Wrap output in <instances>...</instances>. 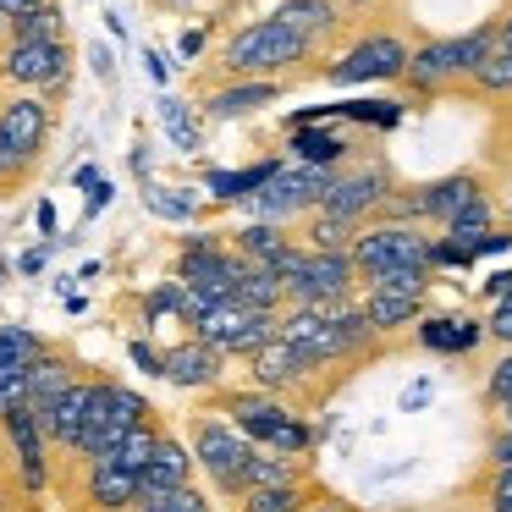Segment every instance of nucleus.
Segmentation results:
<instances>
[{
  "mask_svg": "<svg viewBox=\"0 0 512 512\" xmlns=\"http://www.w3.org/2000/svg\"><path fill=\"white\" fill-rule=\"evenodd\" d=\"M309 50H314V39H303L298 28L276 23V17H259V23L237 28V34L226 39L215 67H221L232 83H276L281 72H292L298 61H309Z\"/></svg>",
  "mask_w": 512,
  "mask_h": 512,
  "instance_id": "1",
  "label": "nucleus"
},
{
  "mask_svg": "<svg viewBox=\"0 0 512 512\" xmlns=\"http://www.w3.org/2000/svg\"><path fill=\"white\" fill-rule=\"evenodd\" d=\"M490 50H496V23H479L474 34H452V39H424L413 50L402 83L413 94H441L452 83H474V72L485 67Z\"/></svg>",
  "mask_w": 512,
  "mask_h": 512,
  "instance_id": "2",
  "label": "nucleus"
},
{
  "mask_svg": "<svg viewBox=\"0 0 512 512\" xmlns=\"http://www.w3.org/2000/svg\"><path fill=\"white\" fill-rule=\"evenodd\" d=\"M50 144V105L39 94L0 100V182H23L45 160Z\"/></svg>",
  "mask_w": 512,
  "mask_h": 512,
  "instance_id": "3",
  "label": "nucleus"
},
{
  "mask_svg": "<svg viewBox=\"0 0 512 512\" xmlns=\"http://www.w3.org/2000/svg\"><path fill=\"white\" fill-rule=\"evenodd\" d=\"M254 457V441H248L237 424H221V419H193V463L215 479L221 496H237L243 501V463Z\"/></svg>",
  "mask_w": 512,
  "mask_h": 512,
  "instance_id": "4",
  "label": "nucleus"
},
{
  "mask_svg": "<svg viewBox=\"0 0 512 512\" xmlns=\"http://www.w3.org/2000/svg\"><path fill=\"white\" fill-rule=\"evenodd\" d=\"M325 188H331V171H320V166H292L287 171L281 166L276 177L248 199V215L281 226V221H292V215H303V210H320Z\"/></svg>",
  "mask_w": 512,
  "mask_h": 512,
  "instance_id": "5",
  "label": "nucleus"
},
{
  "mask_svg": "<svg viewBox=\"0 0 512 512\" xmlns=\"http://www.w3.org/2000/svg\"><path fill=\"white\" fill-rule=\"evenodd\" d=\"M430 237L413 232V226H369V232L353 237V265H358V281H375L380 270H397V265H430ZM435 270V265H430Z\"/></svg>",
  "mask_w": 512,
  "mask_h": 512,
  "instance_id": "6",
  "label": "nucleus"
},
{
  "mask_svg": "<svg viewBox=\"0 0 512 512\" xmlns=\"http://www.w3.org/2000/svg\"><path fill=\"white\" fill-rule=\"evenodd\" d=\"M276 331H281L276 314L243 309L237 298H226L221 309H210L199 325H193V336H199V342H210L215 353H248V358H254V353H259V347H265Z\"/></svg>",
  "mask_w": 512,
  "mask_h": 512,
  "instance_id": "7",
  "label": "nucleus"
},
{
  "mask_svg": "<svg viewBox=\"0 0 512 512\" xmlns=\"http://www.w3.org/2000/svg\"><path fill=\"white\" fill-rule=\"evenodd\" d=\"M408 61H413V50L397 34H369L336 67H325V78L331 83H397L408 72Z\"/></svg>",
  "mask_w": 512,
  "mask_h": 512,
  "instance_id": "8",
  "label": "nucleus"
},
{
  "mask_svg": "<svg viewBox=\"0 0 512 512\" xmlns=\"http://www.w3.org/2000/svg\"><path fill=\"white\" fill-rule=\"evenodd\" d=\"M386 204H391V171L364 166V171H347V177H331V188H325V199H320V215L358 226L369 210H386Z\"/></svg>",
  "mask_w": 512,
  "mask_h": 512,
  "instance_id": "9",
  "label": "nucleus"
},
{
  "mask_svg": "<svg viewBox=\"0 0 512 512\" xmlns=\"http://www.w3.org/2000/svg\"><path fill=\"white\" fill-rule=\"evenodd\" d=\"M0 78L23 89H56L67 83V39H34V45H6Z\"/></svg>",
  "mask_w": 512,
  "mask_h": 512,
  "instance_id": "10",
  "label": "nucleus"
},
{
  "mask_svg": "<svg viewBox=\"0 0 512 512\" xmlns=\"http://www.w3.org/2000/svg\"><path fill=\"white\" fill-rule=\"evenodd\" d=\"M314 369H320V364H314V358L303 353L298 342H287V336L276 331V336H270V342L254 353V386L276 397V391H292V386H303V380H309Z\"/></svg>",
  "mask_w": 512,
  "mask_h": 512,
  "instance_id": "11",
  "label": "nucleus"
},
{
  "mask_svg": "<svg viewBox=\"0 0 512 512\" xmlns=\"http://www.w3.org/2000/svg\"><path fill=\"white\" fill-rule=\"evenodd\" d=\"M221 408L232 413V424L248 435V441H265V446L276 441V435L287 430L292 419H298V413H292L287 402H276L270 391H226Z\"/></svg>",
  "mask_w": 512,
  "mask_h": 512,
  "instance_id": "12",
  "label": "nucleus"
},
{
  "mask_svg": "<svg viewBox=\"0 0 512 512\" xmlns=\"http://www.w3.org/2000/svg\"><path fill=\"white\" fill-rule=\"evenodd\" d=\"M94 386H100V375H78L67 391H61L56 402H50L45 413H39V430H45V441H56V446H78V435H83V424H89V402H94Z\"/></svg>",
  "mask_w": 512,
  "mask_h": 512,
  "instance_id": "13",
  "label": "nucleus"
},
{
  "mask_svg": "<svg viewBox=\"0 0 512 512\" xmlns=\"http://www.w3.org/2000/svg\"><path fill=\"white\" fill-rule=\"evenodd\" d=\"M221 358L210 342H199V336H188V342L166 347L160 353V380H171V386H188V391H204L221 380Z\"/></svg>",
  "mask_w": 512,
  "mask_h": 512,
  "instance_id": "14",
  "label": "nucleus"
},
{
  "mask_svg": "<svg viewBox=\"0 0 512 512\" xmlns=\"http://www.w3.org/2000/svg\"><path fill=\"white\" fill-rule=\"evenodd\" d=\"M188 479H193V452L177 441V435H160V446H155V457H149V468L138 474V490H144L138 501L177 496V490H188Z\"/></svg>",
  "mask_w": 512,
  "mask_h": 512,
  "instance_id": "15",
  "label": "nucleus"
},
{
  "mask_svg": "<svg viewBox=\"0 0 512 512\" xmlns=\"http://www.w3.org/2000/svg\"><path fill=\"white\" fill-rule=\"evenodd\" d=\"M6 435H12V452H17V474H23L28 490L45 485V430H39V413L28 402H17L12 413H0Z\"/></svg>",
  "mask_w": 512,
  "mask_h": 512,
  "instance_id": "16",
  "label": "nucleus"
},
{
  "mask_svg": "<svg viewBox=\"0 0 512 512\" xmlns=\"http://www.w3.org/2000/svg\"><path fill=\"white\" fill-rule=\"evenodd\" d=\"M276 100H281V83H232V89H215L204 100V116L210 122H237V116H254Z\"/></svg>",
  "mask_w": 512,
  "mask_h": 512,
  "instance_id": "17",
  "label": "nucleus"
},
{
  "mask_svg": "<svg viewBox=\"0 0 512 512\" xmlns=\"http://www.w3.org/2000/svg\"><path fill=\"white\" fill-rule=\"evenodd\" d=\"M138 474H127V468H116V463H89V501L100 512H127V507H138Z\"/></svg>",
  "mask_w": 512,
  "mask_h": 512,
  "instance_id": "18",
  "label": "nucleus"
},
{
  "mask_svg": "<svg viewBox=\"0 0 512 512\" xmlns=\"http://www.w3.org/2000/svg\"><path fill=\"white\" fill-rule=\"evenodd\" d=\"M72 380H78V364H72V358H61L56 347H50V353L39 358L34 369H28V408H34V413H45L50 402H56L61 391L72 386Z\"/></svg>",
  "mask_w": 512,
  "mask_h": 512,
  "instance_id": "19",
  "label": "nucleus"
},
{
  "mask_svg": "<svg viewBox=\"0 0 512 512\" xmlns=\"http://www.w3.org/2000/svg\"><path fill=\"white\" fill-rule=\"evenodd\" d=\"M485 336L490 331L479 320H424L419 325V347H430V353H474Z\"/></svg>",
  "mask_w": 512,
  "mask_h": 512,
  "instance_id": "20",
  "label": "nucleus"
},
{
  "mask_svg": "<svg viewBox=\"0 0 512 512\" xmlns=\"http://www.w3.org/2000/svg\"><path fill=\"white\" fill-rule=\"evenodd\" d=\"M287 485H303V463H298V457L254 452L243 463V490H287Z\"/></svg>",
  "mask_w": 512,
  "mask_h": 512,
  "instance_id": "21",
  "label": "nucleus"
},
{
  "mask_svg": "<svg viewBox=\"0 0 512 512\" xmlns=\"http://www.w3.org/2000/svg\"><path fill=\"white\" fill-rule=\"evenodd\" d=\"M441 232H446V243L468 248V254L479 259V243H485V237L496 232V210H490V199L479 193V199H474V204H463V210H457L452 221L441 226Z\"/></svg>",
  "mask_w": 512,
  "mask_h": 512,
  "instance_id": "22",
  "label": "nucleus"
},
{
  "mask_svg": "<svg viewBox=\"0 0 512 512\" xmlns=\"http://www.w3.org/2000/svg\"><path fill=\"white\" fill-rule=\"evenodd\" d=\"M232 248L248 259V265H265V270H270L292 243H287V232H281V226H270V221H248L243 232H232Z\"/></svg>",
  "mask_w": 512,
  "mask_h": 512,
  "instance_id": "23",
  "label": "nucleus"
},
{
  "mask_svg": "<svg viewBox=\"0 0 512 512\" xmlns=\"http://www.w3.org/2000/svg\"><path fill=\"white\" fill-rule=\"evenodd\" d=\"M155 446H160V430H155V419H149V424H138V430H127L122 441H116L105 457H94V463H116V468H127V474H144L149 457H155Z\"/></svg>",
  "mask_w": 512,
  "mask_h": 512,
  "instance_id": "24",
  "label": "nucleus"
},
{
  "mask_svg": "<svg viewBox=\"0 0 512 512\" xmlns=\"http://www.w3.org/2000/svg\"><path fill=\"white\" fill-rule=\"evenodd\" d=\"M243 309H259V314H276L281 303H287V287H281L276 276H270L265 265H248L243 276H237V292H232Z\"/></svg>",
  "mask_w": 512,
  "mask_h": 512,
  "instance_id": "25",
  "label": "nucleus"
},
{
  "mask_svg": "<svg viewBox=\"0 0 512 512\" xmlns=\"http://www.w3.org/2000/svg\"><path fill=\"white\" fill-rule=\"evenodd\" d=\"M276 23L298 28L303 39H320V34H331V28H336V0H281Z\"/></svg>",
  "mask_w": 512,
  "mask_h": 512,
  "instance_id": "26",
  "label": "nucleus"
},
{
  "mask_svg": "<svg viewBox=\"0 0 512 512\" xmlns=\"http://www.w3.org/2000/svg\"><path fill=\"white\" fill-rule=\"evenodd\" d=\"M347 138H336V133H314V127H298L292 133V155H298V166H320V171H331V166H342L347 160Z\"/></svg>",
  "mask_w": 512,
  "mask_h": 512,
  "instance_id": "27",
  "label": "nucleus"
},
{
  "mask_svg": "<svg viewBox=\"0 0 512 512\" xmlns=\"http://www.w3.org/2000/svg\"><path fill=\"white\" fill-rule=\"evenodd\" d=\"M419 303L424 298H402V292H369L364 314H369V325H375V336H386V331H402V325L419 320Z\"/></svg>",
  "mask_w": 512,
  "mask_h": 512,
  "instance_id": "28",
  "label": "nucleus"
},
{
  "mask_svg": "<svg viewBox=\"0 0 512 512\" xmlns=\"http://www.w3.org/2000/svg\"><path fill=\"white\" fill-rule=\"evenodd\" d=\"M430 265H397V270H380L375 281H369V292H402V298H424L430 292Z\"/></svg>",
  "mask_w": 512,
  "mask_h": 512,
  "instance_id": "29",
  "label": "nucleus"
},
{
  "mask_svg": "<svg viewBox=\"0 0 512 512\" xmlns=\"http://www.w3.org/2000/svg\"><path fill=\"white\" fill-rule=\"evenodd\" d=\"M34 39H61L56 0H50V6H39V12H28V17H12V45H34Z\"/></svg>",
  "mask_w": 512,
  "mask_h": 512,
  "instance_id": "30",
  "label": "nucleus"
},
{
  "mask_svg": "<svg viewBox=\"0 0 512 512\" xmlns=\"http://www.w3.org/2000/svg\"><path fill=\"white\" fill-rule=\"evenodd\" d=\"M303 507H309V490L287 485V490H248L237 512H303Z\"/></svg>",
  "mask_w": 512,
  "mask_h": 512,
  "instance_id": "31",
  "label": "nucleus"
},
{
  "mask_svg": "<svg viewBox=\"0 0 512 512\" xmlns=\"http://www.w3.org/2000/svg\"><path fill=\"white\" fill-rule=\"evenodd\" d=\"M474 89L479 94H496V100H501V94H512V50L507 45H496L485 56V67L474 72Z\"/></svg>",
  "mask_w": 512,
  "mask_h": 512,
  "instance_id": "32",
  "label": "nucleus"
},
{
  "mask_svg": "<svg viewBox=\"0 0 512 512\" xmlns=\"http://www.w3.org/2000/svg\"><path fill=\"white\" fill-rule=\"evenodd\" d=\"M160 122H166L171 144H177V149H188V155H193V149L204 144V138H199V122H193V116H188V105H182V100H171V94H166V100H160Z\"/></svg>",
  "mask_w": 512,
  "mask_h": 512,
  "instance_id": "33",
  "label": "nucleus"
},
{
  "mask_svg": "<svg viewBox=\"0 0 512 512\" xmlns=\"http://www.w3.org/2000/svg\"><path fill=\"white\" fill-rule=\"evenodd\" d=\"M303 237H309V248H320V254H342V248H353V226L331 221V215H314Z\"/></svg>",
  "mask_w": 512,
  "mask_h": 512,
  "instance_id": "34",
  "label": "nucleus"
},
{
  "mask_svg": "<svg viewBox=\"0 0 512 512\" xmlns=\"http://www.w3.org/2000/svg\"><path fill=\"white\" fill-rule=\"evenodd\" d=\"M342 116H347V122H364V127H397L402 122V105H391V100H347Z\"/></svg>",
  "mask_w": 512,
  "mask_h": 512,
  "instance_id": "35",
  "label": "nucleus"
},
{
  "mask_svg": "<svg viewBox=\"0 0 512 512\" xmlns=\"http://www.w3.org/2000/svg\"><path fill=\"white\" fill-rule=\"evenodd\" d=\"M133 512H215V507H210V501H204L199 490L188 485V490H177V496H160V501H138Z\"/></svg>",
  "mask_w": 512,
  "mask_h": 512,
  "instance_id": "36",
  "label": "nucleus"
},
{
  "mask_svg": "<svg viewBox=\"0 0 512 512\" xmlns=\"http://www.w3.org/2000/svg\"><path fill=\"white\" fill-rule=\"evenodd\" d=\"M144 204L166 221H193V199H177L171 188H144Z\"/></svg>",
  "mask_w": 512,
  "mask_h": 512,
  "instance_id": "37",
  "label": "nucleus"
},
{
  "mask_svg": "<svg viewBox=\"0 0 512 512\" xmlns=\"http://www.w3.org/2000/svg\"><path fill=\"white\" fill-rule=\"evenodd\" d=\"M485 402H490V408H507V402H512V353L490 364V380H485Z\"/></svg>",
  "mask_w": 512,
  "mask_h": 512,
  "instance_id": "38",
  "label": "nucleus"
},
{
  "mask_svg": "<svg viewBox=\"0 0 512 512\" xmlns=\"http://www.w3.org/2000/svg\"><path fill=\"white\" fill-rule=\"evenodd\" d=\"M485 501H490V512H512V468H496V474H490Z\"/></svg>",
  "mask_w": 512,
  "mask_h": 512,
  "instance_id": "39",
  "label": "nucleus"
},
{
  "mask_svg": "<svg viewBox=\"0 0 512 512\" xmlns=\"http://www.w3.org/2000/svg\"><path fill=\"white\" fill-rule=\"evenodd\" d=\"M485 331L496 336V342H507V347H512V298H501V303H496V314H490Z\"/></svg>",
  "mask_w": 512,
  "mask_h": 512,
  "instance_id": "40",
  "label": "nucleus"
},
{
  "mask_svg": "<svg viewBox=\"0 0 512 512\" xmlns=\"http://www.w3.org/2000/svg\"><path fill=\"white\" fill-rule=\"evenodd\" d=\"M490 463H496V468H512V424H501V430L490 435Z\"/></svg>",
  "mask_w": 512,
  "mask_h": 512,
  "instance_id": "41",
  "label": "nucleus"
},
{
  "mask_svg": "<svg viewBox=\"0 0 512 512\" xmlns=\"http://www.w3.org/2000/svg\"><path fill=\"white\" fill-rule=\"evenodd\" d=\"M127 353H133V364L144 369V375H160V353H155V347H149V342H133V347H127Z\"/></svg>",
  "mask_w": 512,
  "mask_h": 512,
  "instance_id": "42",
  "label": "nucleus"
},
{
  "mask_svg": "<svg viewBox=\"0 0 512 512\" xmlns=\"http://www.w3.org/2000/svg\"><path fill=\"white\" fill-rule=\"evenodd\" d=\"M485 298H496V303L512 298V270H496V276L485 281Z\"/></svg>",
  "mask_w": 512,
  "mask_h": 512,
  "instance_id": "43",
  "label": "nucleus"
},
{
  "mask_svg": "<svg viewBox=\"0 0 512 512\" xmlns=\"http://www.w3.org/2000/svg\"><path fill=\"white\" fill-rule=\"evenodd\" d=\"M39 6H50V0H0L6 17H28V12H39Z\"/></svg>",
  "mask_w": 512,
  "mask_h": 512,
  "instance_id": "44",
  "label": "nucleus"
},
{
  "mask_svg": "<svg viewBox=\"0 0 512 512\" xmlns=\"http://www.w3.org/2000/svg\"><path fill=\"white\" fill-rule=\"evenodd\" d=\"M17 270H23V276H39V270H45V248H34V254H23V259H17Z\"/></svg>",
  "mask_w": 512,
  "mask_h": 512,
  "instance_id": "45",
  "label": "nucleus"
},
{
  "mask_svg": "<svg viewBox=\"0 0 512 512\" xmlns=\"http://www.w3.org/2000/svg\"><path fill=\"white\" fill-rule=\"evenodd\" d=\"M199 50H204V34H199V28H188V34H182V56H199Z\"/></svg>",
  "mask_w": 512,
  "mask_h": 512,
  "instance_id": "46",
  "label": "nucleus"
},
{
  "mask_svg": "<svg viewBox=\"0 0 512 512\" xmlns=\"http://www.w3.org/2000/svg\"><path fill=\"white\" fill-rule=\"evenodd\" d=\"M496 45H507V50H512V12H507V17H496Z\"/></svg>",
  "mask_w": 512,
  "mask_h": 512,
  "instance_id": "47",
  "label": "nucleus"
},
{
  "mask_svg": "<svg viewBox=\"0 0 512 512\" xmlns=\"http://www.w3.org/2000/svg\"><path fill=\"white\" fill-rule=\"evenodd\" d=\"M144 61H149V78H155V83H166V61H160V50H149Z\"/></svg>",
  "mask_w": 512,
  "mask_h": 512,
  "instance_id": "48",
  "label": "nucleus"
},
{
  "mask_svg": "<svg viewBox=\"0 0 512 512\" xmlns=\"http://www.w3.org/2000/svg\"><path fill=\"white\" fill-rule=\"evenodd\" d=\"M419 402H430V386H408V397H402V408H419Z\"/></svg>",
  "mask_w": 512,
  "mask_h": 512,
  "instance_id": "49",
  "label": "nucleus"
},
{
  "mask_svg": "<svg viewBox=\"0 0 512 512\" xmlns=\"http://www.w3.org/2000/svg\"><path fill=\"white\" fill-rule=\"evenodd\" d=\"M303 512H353V507H342V501H314V507H303Z\"/></svg>",
  "mask_w": 512,
  "mask_h": 512,
  "instance_id": "50",
  "label": "nucleus"
},
{
  "mask_svg": "<svg viewBox=\"0 0 512 512\" xmlns=\"http://www.w3.org/2000/svg\"><path fill=\"white\" fill-rule=\"evenodd\" d=\"M0 39H6V45H12V17L0 12Z\"/></svg>",
  "mask_w": 512,
  "mask_h": 512,
  "instance_id": "51",
  "label": "nucleus"
},
{
  "mask_svg": "<svg viewBox=\"0 0 512 512\" xmlns=\"http://www.w3.org/2000/svg\"><path fill=\"white\" fill-rule=\"evenodd\" d=\"M155 6H193V0H155Z\"/></svg>",
  "mask_w": 512,
  "mask_h": 512,
  "instance_id": "52",
  "label": "nucleus"
},
{
  "mask_svg": "<svg viewBox=\"0 0 512 512\" xmlns=\"http://www.w3.org/2000/svg\"><path fill=\"white\" fill-rule=\"evenodd\" d=\"M501 424H512V402H507V408H501Z\"/></svg>",
  "mask_w": 512,
  "mask_h": 512,
  "instance_id": "53",
  "label": "nucleus"
},
{
  "mask_svg": "<svg viewBox=\"0 0 512 512\" xmlns=\"http://www.w3.org/2000/svg\"><path fill=\"white\" fill-rule=\"evenodd\" d=\"M347 6H375V0H347Z\"/></svg>",
  "mask_w": 512,
  "mask_h": 512,
  "instance_id": "54",
  "label": "nucleus"
}]
</instances>
